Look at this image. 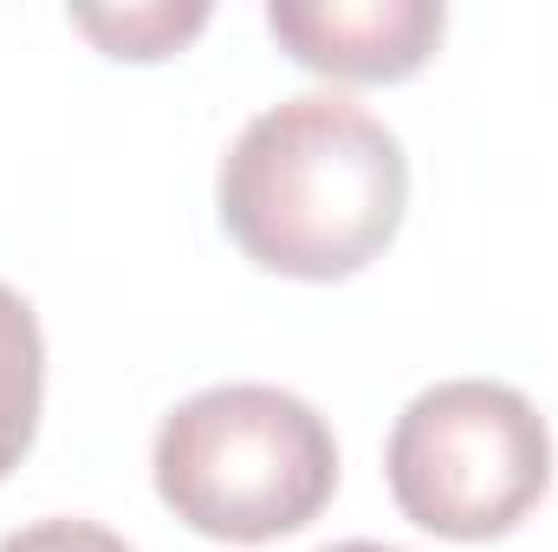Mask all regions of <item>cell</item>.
I'll return each mask as SVG.
<instances>
[{
	"mask_svg": "<svg viewBox=\"0 0 558 552\" xmlns=\"http://www.w3.org/2000/svg\"><path fill=\"white\" fill-rule=\"evenodd\" d=\"M228 241L279 279H351L403 228L410 156L384 118L338 92L267 105L215 176Z\"/></svg>",
	"mask_w": 558,
	"mask_h": 552,
	"instance_id": "6da1fadb",
	"label": "cell"
},
{
	"mask_svg": "<svg viewBox=\"0 0 558 552\" xmlns=\"http://www.w3.org/2000/svg\"><path fill=\"white\" fill-rule=\"evenodd\" d=\"M162 507L228 547H267L312 527L338 494L331 422L279 384H215L162 416L156 448Z\"/></svg>",
	"mask_w": 558,
	"mask_h": 552,
	"instance_id": "7a4b0ae2",
	"label": "cell"
},
{
	"mask_svg": "<svg viewBox=\"0 0 558 552\" xmlns=\"http://www.w3.org/2000/svg\"><path fill=\"white\" fill-rule=\"evenodd\" d=\"M403 520L435 540H500L553 488V429L526 391L448 377L416 391L384 448Z\"/></svg>",
	"mask_w": 558,
	"mask_h": 552,
	"instance_id": "3957f363",
	"label": "cell"
},
{
	"mask_svg": "<svg viewBox=\"0 0 558 552\" xmlns=\"http://www.w3.org/2000/svg\"><path fill=\"white\" fill-rule=\"evenodd\" d=\"M448 7L441 0H274L267 33L279 46L351 85H397L428 65L441 46Z\"/></svg>",
	"mask_w": 558,
	"mask_h": 552,
	"instance_id": "277c9868",
	"label": "cell"
},
{
	"mask_svg": "<svg viewBox=\"0 0 558 552\" xmlns=\"http://www.w3.org/2000/svg\"><path fill=\"white\" fill-rule=\"evenodd\" d=\"M46 397V338L33 305L0 279V481L26 461Z\"/></svg>",
	"mask_w": 558,
	"mask_h": 552,
	"instance_id": "5b68a950",
	"label": "cell"
},
{
	"mask_svg": "<svg viewBox=\"0 0 558 552\" xmlns=\"http://www.w3.org/2000/svg\"><path fill=\"white\" fill-rule=\"evenodd\" d=\"M72 26L92 33L111 59H169L175 46H189L208 26V7H72Z\"/></svg>",
	"mask_w": 558,
	"mask_h": 552,
	"instance_id": "8992f818",
	"label": "cell"
},
{
	"mask_svg": "<svg viewBox=\"0 0 558 552\" xmlns=\"http://www.w3.org/2000/svg\"><path fill=\"white\" fill-rule=\"evenodd\" d=\"M0 552H137L124 533L98 527V520H33L20 533H7Z\"/></svg>",
	"mask_w": 558,
	"mask_h": 552,
	"instance_id": "52a82bcc",
	"label": "cell"
},
{
	"mask_svg": "<svg viewBox=\"0 0 558 552\" xmlns=\"http://www.w3.org/2000/svg\"><path fill=\"white\" fill-rule=\"evenodd\" d=\"M325 552H390V547H377V540H338V547H325Z\"/></svg>",
	"mask_w": 558,
	"mask_h": 552,
	"instance_id": "ba28073f",
	"label": "cell"
}]
</instances>
